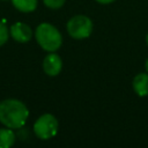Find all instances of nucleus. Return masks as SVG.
Listing matches in <instances>:
<instances>
[{"label":"nucleus","mask_w":148,"mask_h":148,"mask_svg":"<svg viewBox=\"0 0 148 148\" xmlns=\"http://www.w3.org/2000/svg\"><path fill=\"white\" fill-rule=\"evenodd\" d=\"M29 117L27 105L16 98H7L0 102V123L12 130L24 126Z\"/></svg>","instance_id":"1"},{"label":"nucleus","mask_w":148,"mask_h":148,"mask_svg":"<svg viewBox=\"0 0 148 148\" xmlns=\"http://www.w3.org/2000/svg\"><path fill=\"white\" fill-rule=\"evenodd\" d=\"M35 38L38 45L47 52H56L62 44V36L60 31L53 24L47 22H43L37 25L35 30Z\"/></svg>","instance_id":"2"},{"label":"nucleus","mask_w":148,"mask_h":148,"mask_svg":"<svg viewBox=\"0 0 148 148\" xmlns=\"http://www.w3.org/2000/svg\"><path fill=\"white\" fill-rule=\"evenodd\" d=\"M92 21L86 15H75L66 24L68 35L74 39H86L92 32Z\"/></svg>","instance_id":"3"},{"label":"nucleus","mask_w":148,"mask_h":148,"mask_svg":"<svg viewBox=\"0 0 148 148\" xmlns=\"http://www.w3.org/2000/svg\"><path fill=\"white\" fill-rule=\"evenodd\" d=\"M58 120L51 113H44L37 118L34 124V133L40 140H49L58 132Z\"/></svg>","instance_id":"4"},{"label":"nucleus","mask_w":148,"mask_h":148,"mask_svg":"<svg viewBox=\"0 0 148 148\" xmlns=\"http://www.w3.org/2000/svg\"><path fill=\"white\" fill-rule=\"evenodd\" d=\"M9 35L18 43H27L32 38V30L27 23L16 22L9 28Z\"/></svg>","instance_id":"5"},{"label":"nucleus","mask_w":148,"mask_h":148,"mask_svg":"<svg viewBox=\"0 0 148 148\" xmlns=\"http://www.w3.org/2000/svg\"><path fill=\"white\" fill-rule=\"evenodd\" d=\"M62 69V60L60 56L50 52L43 60V71L49 76H57Z\"/></svg>","instance_id":"6"},{"label":"nucleus","mask_w":148,"mask_h":148,"mask_svg":"<svg viewBox=\"0 0 148 148\" xmlns=\"http://www.w3.org/2000/svg\"><path fill=\"white\" fill-rule=\"evenodd\" d=\"M132 87L138 96L140 97L148 96V73L136 74L132 81Z\"/></svg>","instance_id":"7"},{"label":"nucleus","mask_w":148,"mask_h":148,"mask_svg":"<svg viewBox=\"0 0 148 148\" xmlns=\"http://www.w3.org/2000/svg\"><path fill=\"white\" fill-rule=\"evenodd\" d=\"M15 133L9 127H2L0 128V148H9L15 142Z\"/></svg>","instance_id":"8"},{"label":"nucleus","mask_w":148,"mask_h":148,"mask_svg":"<svg viewBox=\"0 0 148 148\" xmlns=\"http://www.w3.org/2000/svg\"><path fill=\"white\" fill-rule=\"evenodd\" d=\"M13 6L21 13H31L37 8L38 0H10Z\"/></svg>","instance_id":"9"},{"label":"nucleus","mask_w":148,"mask_h":148,"mask_svg":"<svg viewBox=\"0 0 148 148\" xmlns=\"http://www.w3.org/2000/svg\"><path fill=\"white\" fill-rule=\"evenodd\" d=\"M9 38V30L5 22L0 21V46H2Z\"/></svg>","instance_id":"10"},{"label":"nucleus","mask_w":148,"mask_h":148,"mask_svg":"<svg viewBox=\"0 0 148 148\" xmlns=\"http://www.w3.org/2000/svg\"><path fill=\"white\" fill-rule=\"evenodd\" d=\"M66 0H43L44 5L50 9H59L64 6Z\"/></svg>","instance_id":"11"},{"label":"nucleus","mask_w":148,"mask_h":148,"mask_svg":"<svg viewBox=\"0 0 148 148\" xmlns=\"http://www.w3.org/2000/svg\"><path fill=\"white\" fill-rule=\"evenodd\" d=\"M98 3H102V5H108V3H111V2H113V1H116V0H96Z\"/></svg>","instance_id":"12"},{"label":"nucleus","mask_w":148,"mask_h":148,"mask_svg":"<svg viewBox=\"0 0 148 148\" xmlns=\"http://www.w3.org/2000/svg\"><path fill=\"white\" fill-rule=\"evenodd\" d=\"M145 68H146V71H147V73H148V58H147V60H146V62H145Z\"/></svg>","instance_id":"13"},{"label":"nucleus","mask_w":148,"mask_h":148,"mask_svg":"<svg viewBox=\"0 0 148 148\" xmlns=\"http://www.w3.org/2000/svg\"><path fill=\"white\" fill-rule=\"evenodd\" d=\"M146 43H147V45H148V34H147V36H146Z\"/></svg>","instance_id":"14"},{"label":"nucleus","mask_w":148,"mask_h":148,"mask_svg":"<svg viewBox=\"0 0 148 148\" xmlns=\"http://www.w3.org/2000/svg\"><path fill=\"white\" fill-rule=\"evenodd\" d=\"M1 1H8V0H1Z\"/></svg>","instance_id":"15"}]
</instances>
